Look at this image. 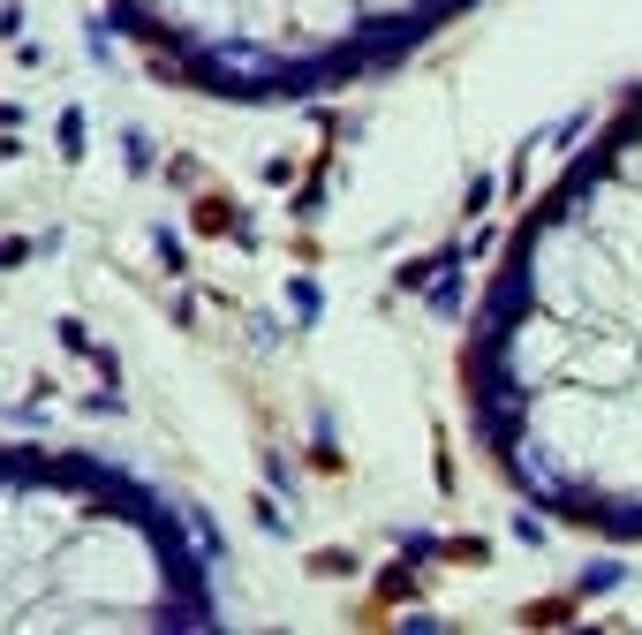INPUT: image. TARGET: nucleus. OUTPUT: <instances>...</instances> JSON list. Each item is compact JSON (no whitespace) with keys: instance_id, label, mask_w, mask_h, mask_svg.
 <instances>
[{"instance_id":"1","label":"nucleus","mask_w":642,"mask_h":635,"mask_svg":"<svg viewBox=\"0 0 642 635\" xmlns=\"http://www.w3.org/2000/svg\"><path fill=\"white\" fill-rule=\"evenodd\" d=\"M129 31L220 91H310L416 46L469 0H114Z\"/></svg>"}]
</instances>
